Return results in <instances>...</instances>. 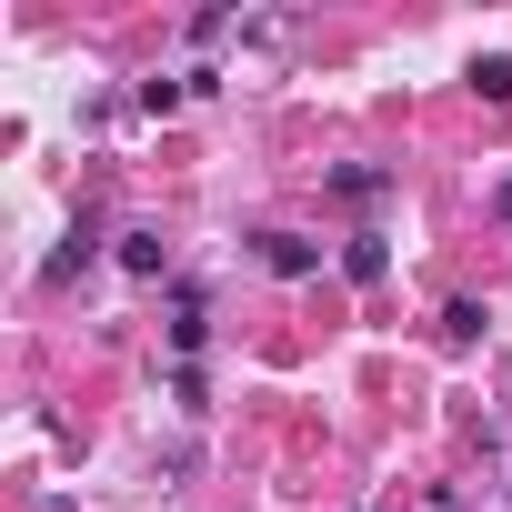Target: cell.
I'll return each instance as SVG.
<instances>
[{"label": "cell", "mask_w": 512, "mask_h": 512, "mask_svg": "<svg viewBox=\"0 0 512 512\" xmlns=\"http://www.w3.org/2000/svg\"><path fill=\"white\" fill-rule=\"evenodd\" d=\"M262 262H272L282 282H312V272H322V241H302V231H262Z\"/></svg>", "instance_id": "cell-1"}, {"label": "cell", "mask_w": 512, "mask_h": 512, "mask_svg": "<svg viewBox=\"0 0 512 512\" xmlns=\"http://www.w3.org/2000/svg\"><path fill=\"white\" fill-rule=\"evenodd\" d=\"M121 272H141V282H151V272H171V241H161L151 221H141V231H121Z\"/></svg>", "instance_id": "cell-2"}, {"label": "cell", "mask_w": 512, "mask_h": 512, "mask_svg": "<svg viewBox=\"0 0 512 512\" xmlns=\"http://www.w3.org/2000/svg\"><path fill=\"white\" fill-rule=\"evenodd\" d=\"M382 272H392L382 231H352V241H342V282H382Z\"/></svg>", "instance_id": "cell-3"}, {"label": "cell", "mask_w": 512, "mask_h": 512, "mask_svg": "<svg viewBox=\"0 0 512 512\" xmlns=\"http://www.w3.org/2000/svg\"><path fill=\"white\" fill-rule=\"evenodd\" d=\"M472 91H482V101H512V61H502V51H492V61H472Z\"/></svg>", "instance_id": "cell-4"}, {"label": "cell", "mask_w": 512, "mask_h": 512, "mask_svg": "<svg viewBox=\"0 0 512 512\" xmlns=\"http://www.w3.org/2000/svg\"><path fill=\"white\" fill-rule=\"evenodd\" d=\"M442 342H482V302H452L442 312Z\"/></svg>", "instance_id": "cell-5"}, {"label": "cell", "mask_w": 512, "mask_h": 512, "mask_svg": "<svg viewBox=\"0 0 512 512\" xmlns=\"http://www.w3.org/2000/svg\"><path fill=\"white\" fill-rule=\"evenodd\" d=\"M492 211H502V221H512V171H502V191H492Z\"/></svg>", "instance_id": "cell-6"}, {"label": "cell", "mask_w": 512, "mask_h": 512, "mask_svg": "<svg viewBox=\"0 0 512 512\" xmlns=\"http://www.w3.org/2000/svg\"><path fill=\"white\" fill-rule=\"evenodd\" d=\"M502 502H512V492H502Z\"/></svg>", "instance_id": "cell-7"}]
</instances>
